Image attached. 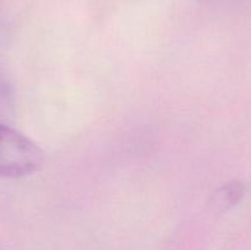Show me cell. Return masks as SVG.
<instances>
[{"label": "cell", "mask_w": 251, "mask_h": 250, "mask_svg": "<svg viewBox=\"0 0 251 250\" xmlns=\"http://www.w3.org/2000/svg\"><path fill=\"white\" fill-rule=\"evenodd\" d=\"M245 195L244 184L240 181H230L225 186L220 188V190L213 196V203L220 208H230L234 205H238L243 200Z\"/></svg>", "instance_id": "obj_2"}, {"label": "cell", "mask_w": 251, "mask_h": 250, "mask_svg": "<svg viewBox=\"0 0 251 250\" xmlns=\"http://www.w3.org/2000/svg\"><path fill=\"white\" fill-rule=\"evenodd\" d=\"M43 151L19 130L0 124V176L19 178L38 171Z\"/></svg>", "instance_id": "obj_1"}]
</instances>
